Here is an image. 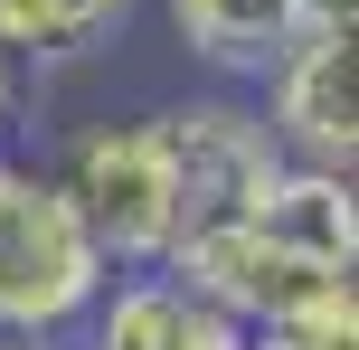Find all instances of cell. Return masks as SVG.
<instances>
[{"label":"cell","mask_w":359,"mask_h":350,"mask_svg":"<svg viewBox=\"0 0 359 350\" xmlns=\"http://www.w3.org/2000/svg\"><path fill=\"white\" fill-rule=\"evenodd\" d=\"M57 189L76 199V218L104 246V265L142 275V265L170 256V237H180V161H170L161 114H123V123L76 133L67 161H57Z\"/></svg>","instance_id":"cell-2"},{"label":"cell","mask_w":359,"mask_h":350,"mask_svg":"<svg viewBox=\"0 0 359 350\" xmlns=\"http://www.w3.org/2000/svg\"><path fill=\"white\" fill-rule=\"evenodd\" d=\"M0 350H48V341H0Z\"/></svg>","instance_id":"cell-11"},{"label":"cell","mask_w":359,"mask_h":350,"mask_svg":"<svg viewBox=\"0 0 359 350\" xmlns=\"http://www.w3.org/2000/svg\"><path fill=\"white\" fill-rule=\"evenodd\" d=\"M246 341L255 350H359V294H350V275L322 284L312 303H293L284 322H255Z\"/></svg>","instance_id":"cell-8"},{"label":"cell","mask_w":359,"mask_h":350,"mask_svg":"<svg viewBox=\"0 0 359 350\" xmlns=\"http://www.w3.org/2000/svg\"><path fill=\"white\" fill-rule=\"evenodd\" d=\"M104 284H114V265L86 237L76 199L57 189V170L0 152V341L67 350Z\"/></svg>","instance_id":"cell-1"},{"label":"cell","mask_w":359,"mask_h":350,"mask_svg":"<svg viewBox=\"0 0 359 350\" xmlns=\"http://www.w3.org/2000/svg\"><path fill=\"white\" fill-rule=\"evenodd\" d=\"M255 237L284 246L293 265H312V275H350L359 265V199H350V170H303L284 161L265 189H255Z\"/></svg>","instance_id":"cell-5"},{"label":"cell","mask_w":359,"mask_h":350,"mask_svg":"<svg viewBox=\"0 0 359 350\" xmlns=\"http://www.w3.org/2000/svg\"><path fill=\"white\" fill-rule=\"evenodd\" d=\"M133 0H0V48L19 67H67L123 29Z\"/></svg>","instance_id":"cell-7"},{"label":"cell","mask_w":359,"mask_h":350,"mask_svg":"<svg viewBox=\"0 0 359 350\" xmlns=\"http://www.w3.org/2000/svg\"><path fill=\"white\" fill-rule=\"evenodd\" d=\"M303 38H359V0H293Z\"/></svg>","instance_id":"cell-9"},{"label":"cell","mask_w":359,"mask_h":350,"mask_svg":"<svg viewBox=\"0 0 359 350\" xmlns=\"http://www.w3.org/2000/svg\"><path fill=\"white\" fill-rule=\"evenodd\" d=\"M265 133L303 170H350L359 161V38H293L265 67Z\"/></svg>","instance_id":"cell-4"},{"label":"cell","mask_w":359,"mask_h":350,"mask_svg":"<svg viewBox=\"0 0 359 350\" xmlns=\"http://www.w3.org/2000/svg\"><path fill=\"white\" fill-rule=\"evenodd\" d=\"M180 48L217 76V86H265V67L303 38L293 0H161Z\"/></svg>","instance_id":"cell-6"},{"label":"cell","mask_w":359,"mask_h":350,"mask_svg":"<svg viewBox=\"0 0 359 350\" xmlns=\"http://www.w3.org/2000/svg\"><path fill=\"white\" fill-rule=\"evenodd\" d=\"M161 133H170V161H180V237H189V227H217V218H246L255 189L284 170L265 114H255L236 86L198 95V105H170Z\"/></svg>","instance_id":"cell-3"},{"label":"cell","mask_w":359,"mask_h":350,"mask_svg":"<svg viewBox=\"0 0 359 350\" xmlns=\"http://www.w3.org/2000/svg\"><path fill=\"white\" fill-rule=\"evenodd\" d=\"M19 114H29V67H19L10 48H0V142L19 133Z\"/></svg>","instance_id":"cell-10"}]
</instances>
